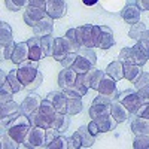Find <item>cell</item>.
<instances>
[{
  "mask_svg": "<svg viewBox=\"0 0 149 149\" xmlns=\"http://www.w3.org/2000/svg\"><path fill=\"white\" fill-rule=\"evenodd\" d=\"M103 74H104V72L98 70V69L94 66V67H91L88 72L84 74V82H85V85L88 86V88L97 91V90H98V85H100V82H102Z\"/></svg>",
  "mask_w": 149,
  "mask_h": 149,
  "instance_id": "11",
  "label": "cell"
},
{
  "mask_svg": "<svg viewBox=\"0 0 149 149\" xmlns=\"http://www.w3.org/2000/svg\"><path fill=\"white\" fill-rule=\"evenodd\" d=\"M121 18L127 24H136L140 21V9L136 6V3H127L121 10Z\"/></svg>",
  "mask_w": 149,
  "mask_h": 149,
  "instance_id": "14",
  "label": "cell"
},
{
  "mask_svg": "<svg viewBox=\"0 0 149 149\" xmlns=\"http://www.w3.org/2000/svg\"><path fill=\"white\" fill-rule=\"evenodd\" d=\"M134 3L140 10H149V0H134Z\"/></svg>",
  "mask_w": 149,
  "mask_h": 149,
  "instance_id": "51",
  "label": "cell"
},
{
  "mask_svg": "<svg viewBox=\"0 0 149 149\" xmlns=\"http://www.w3.org/2000/svg\"><path fill=\"white\" fill-rule=\"evenodd\" d=\"M76 58H78V52H69L63 60L60 61V63H61V66H63V67H72L73 63L76 61Z\"/></svg>",
  "mask_w": 149,
  "mask_h": 149,
  "instance_id": "44",
  "label": "cell"
},
{
  "mask_svg": "<svg viewBox=\"0 0 149 149\" xmlns=\"http://www.w3.org/2000/svg\"><path fill=\"white\" fill-rule=\"evenodd\" d=\"M118 102H121L131 113H136V110L142 106V100L139 97L137 90H125V91L119 93L118 94Z\"/></svg>",
  "mask_w": 149,
  "mask_h": 149,
  "instance_id": "5",
  "label": "cell"
},
{
  "mask_svg": "<svg viewBox=\"0 0 149 149\" xmlns=\"http://www.w3.org/2000/svg\"><path fill=\"white\" fill-rule=\"evenodd\" d=\"M115 100H118L116 97L113 95H103V94H98L94 100H93V104H98V103H102V104H112Z\"/></svg>",
  "mask_w": 149,
  "mask_h": 149,
  "instance_id": "42",
  "label": "cell"
},
{
  "mask_svg": "<svg viewBox=\"0 0 149 149\" xmlns=\"http://www.w3.org/2000/svg\"><path fill=\"white\" fill-rule=\"evenodd\" d=\"M142 39H143V40H146V42H149V30H148V29H146V31L143 33Z\"/></svg>",
  "mask_w": 149,
  "mask_h": 149,
  "instance_id": "55",
  "label": "cell"
},
{
  "mask_svg": "<svg viewBox=\"0 0 149 149\" xmlns=\"http://www.w3.org/2000/svg\"><path fill=\"white\" fill-rule=\"evenodd\" d=\"M118 60L122 63H131V64H137V66H143L146 64V61L149 60L137 46H125L121 49V52L118 55Z\"/></svg>",
  "mask_w": 149,
  "mask_h": 149,
  "instance_id": "4",
  "label": "cell"
},
{
  "mask_svg": "<svg viewBox=\"0 0 149 149\" xmlns=\"http://www.w3.org/2000/svg\"><path fill=\"white\" fill-rule=\"evenodd\" d=\"M142 72H143L142 66L131 64V63H124V78H125L127 81H130V82H133V84L140 76Z\"/></svg>",
  "mask_w": 149,
  "mask_h": 149,
  "instance_id": "24",
  "label": "cell"
},
{
  "mask_svg": "<svg viewBox=\"0 0 149 149\" xmlns=\"http://www.w3.org/2000/svg\"><path fill=\"white\" fill-rule=\"evenodd\" d=\"M145 31H146V26H145L143 22L139 21V22H136V24H133V26H131V29H130V31H128V36L137 42V40L142 39V36H143Z\"/></svg>",
  "mask_w": 149,
  "mask_h": 149,
  "instance_id": "33",
  "label": "cell"
},
{
  "mask_svg": "<svg viewBox=\"0 0 149 149\" xmlns=\"http://www.w3.org/2000/svg\"><path fill=\"white\" fill-rule=\"evenodd\" d=\"M64 37L67 39V42L70 43L72 51H73V52H79L81 46H79L78 39H76V29H70V30H67V33H66V36H64Z\"/></svg>",
  "mask_w": 149,
  "mask_h": 149,
  "instance_id": "36",
  "label": "cell"
},
{
  "mask_svg": "<svg viewBox=\"0 0 149 149\" xmlns=\"http://www.w3.org/2000/svg\"><path fill=\"white\" fill-rule=\"evenodd\" d=\"M10 42H14L12 40V29L6 21H2L0 22V45L2 48H5Z\"/></svg>",
  "mask_w": 149,
  "mask_h": 149,
  "instance_id": "27",
  "label": "cell"
},
{
  "mask_svg": "<svg viewBox=\"0 0 149 149\" xmlns=\"http://www.w3.org/2000/svg\"><path fill=\"white\" fill-rule=\"evenodd\" d=\"M131 131L134 133V136H146L149 134V118L145 116H136L131 124Z\"/></svg>",
  "mask_w": 149,
  "mask_h": 149,
  "instance_id": "19",
  "label": "cell"
},
{
  "mask_svg": "<svg viewBox=\"0 0 149 149\" xmlns=\"http://www.w3.org/2000/svg\"><path fill=\"white\" fill-rule=\"evenodd\" d=\"M37 66H39V61H36V60H26L24 63L18 64V78L19 81L22 82L24 85V88L29 90L30 86L37 82V81H43V76H42V73L37 70Z\"/></svg>",
  "mask_w": 149,
  "mask_h": 149,
  "instance_id": "1",
  "label": "cell"
},
{
  "mask_svg": "<svg viewBox=\"0 0 149 149\" xmlns=\"http://www.w3.org/2000/svg\"><path fill=\"white\" fill-rule=\"evenodd\" d=\"M97 2H98V0H82V3H84L85 6H94Z\"/></svg>",
  "mask_w": 149,
  "mask_h": 149,
  "instance_id": "54",
  "label": "cell"
},
{
  "mask_svg": "<svg viewBox=\"0 0 149 149\" xmlns=\"http://www.w3.org/2000/svg\"><path fill=\"white\" fill-rule=\"evenodd\" d=\"M8 82L12 85V88H14V93H19L21 90H24V85H22V82H21L19 78H18V72H17V69H15V70H10V72L8 73Z\"/></svg>",
  "mask_w": 149,
  "mask_h": 149,
  "instance_id": "35",
  "label": "cell"
},
{
  "mask_svg": "<svg viewBox=\"0 0 149 149\" xmlns=\"http://www.w3.org/2000/svg\"><path fill=\"white\" fill-rule=\"evenodd\" d=\"M52 30H54V18L48 15L33 27V34L37 37H43L48 34H52Z\"/></svg>",
  "mask_w": 149,
  "mask_h": 149,
  "instance_id": "15",
  "label": "cell"
},
{
  "mask_svg": "<svg viewBox=\"0 0 149 149\" xmlns=\"http://www.w3.org/2000/svg\"><path fill=\"white\" fill-rule=\"evenodd\" d=\"M22 146L29 149L46 148V128L31 125V128L29 130L26 139L22 142Z\"/></svg>",
  "mask_w": 149,
  "mask_h": 149,
  "instance_id": "3",
  "label": "cell"
},
{
  "mask_svg": "<svg viewBox=\"0 0 149 149\" xmlns=\"http://www.w3.org/2000/svg\"><path fill=\"white\" fill-rule=\"evenodd\" d=\"M145 85H149V73H148V72H142L140 76L136 79V82H134L136 90L142 88V86H145Z\"/></svg>",
  "mask_w": 149,
  "mask_h": 149,
  "instance_id": "43",
  "label": "cell"
},
{
  "mask_svg": "<svg viewBox=\"0 0 149 149\" xmlns=\"http://www.w3.org/2000/svg\"><path fill=\"white\" fill-rule=\"evenodd\" d=\"M98 94H103V95H113L118 98V90H116V81L109 76L107 73L103 74V78H102V82L100 85H98Z\"/></svg>",
  "mask_w": 149,
  "mask_h": 149,
  "instance_id": "10",
  "label": "cell"
},
{
  "mask_svg": "<svg viewBox=\"0 0 149 149\" xmlns=\"http://www.w3.org/2000/svg\"><path fill=\"white\" fill-rule=\"evenodd\" d=\"M136 46H137L140 51L149 58V42H146V40H143V39H140V40H137L136 42Z\"/></svg>",
  "mask_w": 149,
  "mask_h": 149,
  "instance_id": "48",
  "label": "cell"
},
{
  "mask_svg": "<svg viewBox=\"0 0 149 149\" xmlns=\"http://www.w3.org/2000/svg\"><path fill=\"white\" fill-rule=\"evenodd\" d=\"M137 93H139V97L142 100V104L149 103V85H145V86H142V88H139Z\"/></svg>",
  "mask_w": 149,
  "mask_h": 149,
  "instance_id": "47",
  "label": "cell"
},
{
  "mask_svg": "<svg viewBox=\"0 0 149 149\" xmlns=\"http://www.w3.org/2000/svg\"><path fill=\"white\" fill-rule=\"evenodd\" d=\"M19 143L15 139H12L8 134V131H2V148L3 149H17Z\"/></svg>",
  "mask_w": 149,
  "mask_h": 149,
  "instance_id": "37",
  "label": "cell"
},
{
  "mask_svg": "<svg viewBox=\"0 0 149 149\" xmlns=\"http://www.w3.org/2000/svg\"><path fill=\"white\" fill-rule=\"evenodd\" d=\"M15 46H17L15 42H10L8 46L3 48V58L5 60H12V55H14V51H15Z\"/></svg>",
  "mask_w": 149,
  "mask_h": 149,
  "instance_id": "46",
  "label": "cell"
},
{
  "mask_svg": "<svg viewBox=\"0 0 149 149\" xmlns=\"http://www.w3.org/2000/svg\"><path fill=\"white\" fill-rule=\"evenodd\" d=\"M82 110V97L67 98V115H78Z\"/></svg>",
  "mask_w": 149,
  "mask_h": 149,
  "instance_id": "32",
  "label": "cell"
},
{
  "mask_svg": "<svg viewBox=\"0 0 149 149\" xmlns=\"http://www.w3.org/2000/svg\"><path fill=\"white\" fill-rule=\"evenodd\" d=\"M46 148H48V149H66V148H69L67 137H64V136L60 134L54 142H51L49 145H46Z\"/></svg>",
  "mask_w": 149,
  "mask_h": 149,
  "instance_id": "39",
  "label": "cell"
},
{
  "mask_svg": "<svg viewBox=\"0 0 149 149\" xmlns=\"http://www.w3.org/2000/svg\"><path fill=\"white\" fill-rule=\"evenodd\" d=\"M69 52H73L72 51V46L70 43L67 42L66 37H55V45H54V60L57 61H61Z\"/></svg>",
  "mask_w": 149,
  "mask_h": 149,
  "instance_id": "16",
  "label": "cell"
},
{
  "mask_svg": "<svg viewBox=\"0 0 149 149\" xmlns=\"http://www.w3.org/2000/svg\"><path fill=\"white\" fill-rule=\"evenodd\" d=\"M91 67H94L88 60H86L85 57H82V55H79L78 54V58H76V61L73 63V66H72V69L76 72L78 74H85L86 72H88Z\"/></svg>",
  "mask_w": 149,
  "mask_h": 149,
  "instance_id": "29",
  "label": "cell"
},
{
  "mask_svg": "<svg viewBox=\"0 0 149 149\" xmlns=\"http://www.w3.org/2000/svg\"><path fill=\"white\" fill-rule=\"evenodd\" d=\"M60 134H61L60 130H57V128H54V127H48V128H46V145H49L51 142H54Z\"/></svg>",
  "mask_w": 149,
  "mask_h": 149,
  "instance_id": "45",
  "label": "cell"
},
{
  "mask_svg": "<svg viewBox=\"0 0 149 149\" xmlns=\"http://www.w3.org/2000/svg\"><path fill=\"white\" fill-rule=\"evenodd\" d=\"M104 73H107L109 76H112L115 81L124 79V63H122V61H119V60L112 61V63L106 67Z\"/></svg>",
  "mask_w": 149,
  "mask_h": 149,
  "instance_id": "23",
  "label": "cell"
},
{
  "mask_svg": "<svg viewBox=\"0 0 149 149\" xmlns=\"http://www.w3.org/2000/svg\"><path fill=\"white\" fill-rule=\"evenodd\" d=\"M45 17H48V12H46L45 9L36 8V6H31V5H29L26 9H24V14H22L24 22H26L27 26H30L31 29H33L39 21H42Z\"/></svg>",
  "mask_w": 149,
  "mask_h": 149,
  "instance_id": "7",
  "label": "cell"
},
{
  "mask_svg": "<svg viewBox=\"0 0 149 149\" xmlns=\"http://www.w3.org/2000/svg\"><path fill=\"white\" fill-rule=\"evenodd\" d=\"M40 42H42V49H43V54L45 57H52L54 55V45H55V37L52 34H48L40 37Z\"/></svg>",
  "mask_w": 149,
  "mask_h": 149,
  "instance_id": "31",
  "label": "cell"
},
{
  "mask_svg": "<svg viewBox=\"0 0 149 149\" xmlns=\"http://www.w3.org/2000/svg\"><path fill=\"white\" fill-rule=\"evenodd\" d=\"M97 122L98 125V130H100V133H107V131H112L115 130V127L118 125V122L110 116H106V118H98V119H94Z\"/></svg>",
  "mask_w": 149,
  "mask_h": 149,
  "instance_id": "28",
  "label": "cell"
},
{
  "mask_svg": "<svg viewBox=\"0 0 149 149\" xmlns=\"http://www.w3.org/2000/svg\"><path fill=\"white\" fill-rule=\"evenodd\" d=\"M12 93H8V91H2L0 90V104H3V103H8L12 100Z\"/></svg>",
  "mask_w": 149,
  "mask_h": 149,
  "instance_id": "50",
  "label": "cell"
},
{
  "mask_svg": "<svg viewBox=\"0 0 149 149\" xmlns=\"http://www.w3.org/2000/svg\"><path fill=\"white\" fill-rule=\"evenodd\" d=\"M30 128H31L30 118L26 113H19L17 118H14L8 124L6 131H8V134L10 136L12 139H15L18 143H22Z\"/></svg>",
  "mask_w": 149,
  "mask_h": 149,
  "instance_id": "2",
  "label": "cell"
},
{
  "mask_svg": "<svg viewBox=\"0 0 149 149\" xmlns=\"http://www.w3.org/2000/svg\"><path fill=\"white\" fill-rule=\"evenodd\" d=\"M67 143H69V148L67 149H79V148H82L81 134L78 131H74L70 137H67Z\"/></svg>",
  "mask_w": 149,
  "mask_h": 149,
  "instance_id": "40",
  "label": "cell"
},
{
  "mask_svg": "<svg viewBox=\"0 0 149 149\" xmlns=\"http://www.w3.org/2000/svg\"><path fill=\"white\" fill-rule=\"evenodd\" d=\"M30 58V49H29V43L27 42H19L15 46V51L14 55H12V63L14 64H21L24 63L26 60Z\"/></svg>",
  "mask_w": 149,
  "mask_h": 149,
  "instance_id": "18",
  "label": "cell"
},
{
  "mask_svg": "<svg viewBox=\"0 0 149 149\" xmlns=\"http://www.w3.org/2000/svg\"><path fill=\"white\" fill-rule=\"evenodd\" d=\"M40 104H42L40 95H37L36 93H31V94H29V95L22 100V103H21V110H22V113H26L27 116H30L31 113H34V112L40 107Z\"/></svg>",
  "mask_w": 149,
  "mask_h": 149,
  "instance_id": "9",
  "label": "cell"
},
{
  "mask_svg": "<svg viewBox=\"0 0 149 149\" xmlns=\"http://www.w3.org/2000/svg\"><path fill=\"white\" fill-rule=\"evenodd\" d=\"M90 113V118L91 119H98V118H106V116H110V104H93L91 103V107L88 110Z\"/></svg>",
  "mask_w": 149,
  "mask_h": 149,
  "instance_id": "22",
  "label": "cell"
},
{
  "mask_svg": "<svg viewBox=\"0 0 149 149\" xmlns=\"http://www.w3.org/2000/svg\"><path fill=\"white\" fill-rule=\"evenodd\" d=\"M110 115H112V118H113L118 124H121V122H125V121L130 119L131 112L124 106L121 102L115 100L113 103L110 104Z\"/></svg>",
  "mask_w": 149,
  "mask_h": 149,
  "instance_id": "12",
  "label": "cell"
},
{
  "mask_svg": "<svg viewBox=\"0 0 149 149\" xmlns=\"http://www.w3.org/2000/svg\"><path fill=\"white\" fill-rule=\"evenodd\" d=\"M78 133L81 134V139H82V148H91L95 143V136H93L88 130V124L86 125H82L78 128Z\"/></svg>",
  "mask_w": 149,
  "mask_h": 149,
  "instance_id": "30",
  "label": "cell"
},
{
  "mask_svg": "<svg viewBox=\"0 0 149 149\" xmlns=\"http://www.w3.org/2000/svg\"><path fill=\"white\" fill-rule=\"evenodd\" d=\"M76 78H78V73L74 72L72 67H63L61 72L58 73V85H60V88L64 90V88H69V86L74 85Z\"/></svg>",
  "mask_w": 149,
  "mask_h": 149,
  "instance_id": "13",
  "label": "cell"
},
{
  "mask_svg": "<svg viewBox=\"0 0 149 149\" xmlns=\"http://www.w3.org/2000/svg\"><path fill=\"white\" fill-rule=\"evenodd\" d=\"M46 3H48V0H30V5L31 6L40 8V9H45L46 8Z\"/></svg>",
  "mask_w": 149,
  "mask_h": 149,
  "instance_id": "53",
  "label": "cell"
},
{
  "mask_svg": "<svg viewBox=\"0 0 149 149\" xmlns=\"http://www.w3.org/2000/svg\"><path fill=\"white\" fill-rule=\"evenodd\" d=\"M134 149H149V134L146 136H136L133 140Z\"/></svg>",
  "mask_w": 149,
  "mask_h": 149,
  "instance_id": "38",
  "label": "cell"
},
{
  "mask_svg": "<svg viewBox=\"0 0 149 149\" xmlns=\"http://www.w3.org/2000/svg\"><path fill=\"white\" fill-rule=\"evenodd\" d=\"M76 39H78L81 49L95 48L94 34H93V24H85V26L76 27Z\"/></svg>",
  "mask_w": 149,
  "mask_h": 149,
  "instance_id": "6",
  "label": "cell"
},
{
  "mask_svg": "<svg viewBox=\"0 0 149 149\" xmlns=\"http://www.w3.org/2000/svg\"><path fill=\"white\" fill-rule=\"evenodd\" d=\"M136 116H145V118H149V103H143L137 110H136Z\"/></svg>",
  "mask_w": 149,
  "mask_h": 149,
  "instance_id": "49",
  "label": "cell"
},
{
  "mask_svg": "<svg viewBox=\"0 0 149 149\" xmlns=\"http://www.w3.org/2000/svg\"><path fill=\"white\" fill-rule=\"evenodd\" d=\"M88 130H90V133H91L93 136H97L98 133H100V130H98V125H97V122H95L94 119L88 124Z\"/></svg>",
  "mask_w": 149,
  "mask_h": 149,
  "instance_id": "52",
  "label": "cell"
},
{
  "mask_svg": "<svg viewBox=\"0 0 149 149\" xmlns=\"http://www.w3.org/2000/svg\"><path fill=\"white\" fill-rule=\"evenodd\" d=\"M46 98L54 103L57 112H60V113H67V95L63 93V90L49 93Z\"/></svg>",
  "mask_w": 149,
  "mask_h": 149,
  "instance_id": "17",
  "label": "cell"
},
{
  "mask_svg": "<svg viewBox=\"0 0 149 149\" xmlns=\"http://www.w3.org/2000/svg\"><path fill=\"white\" fill-rule=\"evenodd\" d=\"M78 54H79V55H82V57H85V58L88 60L93 66H95V63H97V57H95V52H94V49H93V48L79 49V52H78Z\"/></svg>",
  "mask_w": 149,
  "mask_h": 149,
  "instance_id": "41",
  "label": "cell"
},
{
  "mask_svg": "<svg viewBox=\"0 0 149 149\" xmlns=\"http://www.w3.org/2000/svg\"><path fill=\"white\" fill-rule=\"evenodd\" d=\"M102 27V34L100 39H98V45L97 48L100 49H109L115 45V37H113V31H112L110 27L107 26H100Z\"/></svg>",
  "mask_w": 149,
  "mask_h": 149,
  "instance_id": "21",
  "label": "cell"
},
{
  "mask_svg": "<svg viewBox=\"0 0 149 149\" xmlns=\"http://www.w3.org/2000/svg\"><path fill=\"white\" fill-rule=\"evenodd\" d=\"M45 10L54 19L63 18L67 12V3H66V0H48Z\"/></svg>",
  "mask_w": 149,
  "mask_h": 149,
  "instance_id": "8",
  "label": "cell"
},
{
  "mask_svg": "<svg viewBox=\"0 0 149 149\" xmlns=\"http://www.w3.org/2000/svg\"><path fill=\"white\" fill-rule=\"evenodd\" d=\"M69 116H70V115H67V113H60V112H57L55 116H54V119H52L51 127L60 130L61 134H63V133L69 128V124H70V118H69Z\"/></svg>",
  "mask_w": 149,
  "mask_h": 149,
  "instance_id": "25",
  "label": "cell"
},
{
  "mask_svg": "<svg viewBox=\"0 0 149 149\" xmlns=\"http://www.w3.org/2000/svg\"><path fill=\"white\" fill-rule=\"evenodd\" d=\"M29 43V49H30V60H36V61H40L42 57H45L43 54V49H42V42H40V37L33 36L27 40Z\"/></svg>",
  "mask_w": 149,
  "mask_h": 149,
  "instance_id": "20",
  "label": "cell"
},
{
  "mask_svg": "<svg viewBox=\"0 0 149 149\" xmlns=\"http://www.w3.org/2000/svg\"><path fill=\"white\" fill-rule=\"evenodd\" d=\"M18 113H22L21 104L15 103L14 100H10V102H8V103L0 104V118L9 116V115H18Z\"/></svg>",
  "mask_w": 149,
  "mask_h": 149,
  "instance_id": "26",
  "label": "cell"
},
{
  "mask_svg": "<svg viewBox=\"0 0 149 149\" xmlns=\"http://www.w3.org/2000/svg\"><path fill=\"white\" fill-rule=\"evenodd\" d=\"M6 9L10 12H18L21 9H26L30 5V0H5Z\"/></svg>",
  "mask_w": 149,
  "mask_h": 149,
  "instance_id": "34",
  "label": "cell"
}]
</instances>
